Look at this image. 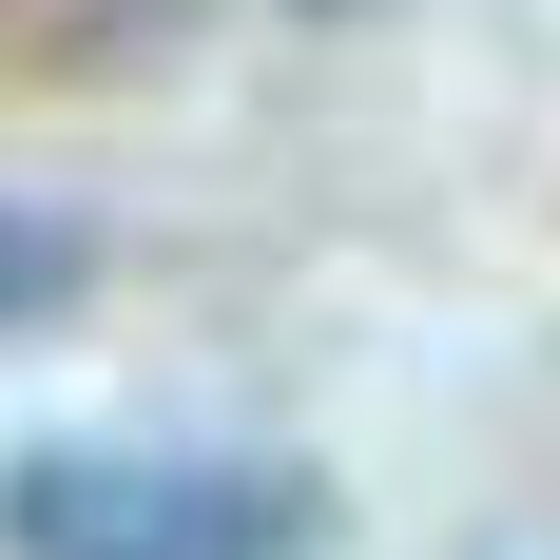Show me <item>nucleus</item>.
<instances>
[{"label": "nucleus", "instance_id": "obj_2", "mask_svg": "<svg viewBox=\"0 0 560 560\" xmlns=\"http://www.w3.org/2000/svg\"><path fill=\"white\" fill-rule=\"evenodd\" d=\"M58 271H78L58 232H0V329H39V310H58Z\"/></svg>", "mask_w": 560, "mask_h": 560}, {"label": "nucleus", "instance_id": "obj_1", "mask_svg": "<svg viewBox=\"0 0 560 560\" xmlns=\"http://www.w3.org/2000/svg\"><path fill=\"white\" fill-rule=\"evenodd\" d=\"M0 541L20 560H290L310 483L290 464H174V445H20Z\"/></svg>", "mask_w": 560, "mask_h": 560}]
</instances>
